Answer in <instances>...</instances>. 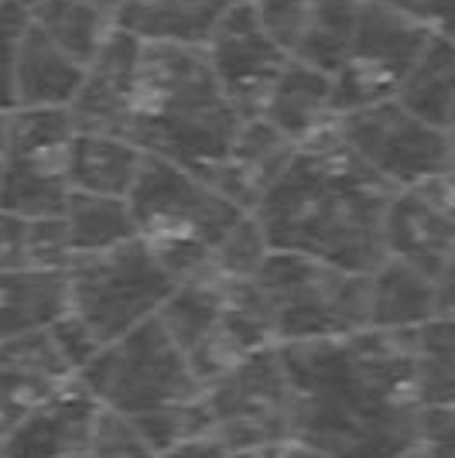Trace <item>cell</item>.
Listing matches in <instances>:
<instances>
[{
	"mask_svg": "<svg viewBox=\"0 0 455 458\" xmlns=\"http://www.w3.org/2000/svg\"><path fill=\"white\" fill-rule=\"evenodd\" d=\"M387 253L438 277L455 257V191L438 178L398 189L387 206Z\"/></svg>",
	"mask_w": 455,
	"mask_h": 458,
	"instance_id": "obj_12",
	"label": "cell"
},
{
	"mask_svg": "<svg viewBox=\"0 0 455 458\" xmlns=\"http://www.w3.org/2000/svg\"><path fill=\"white\" fill-rule=\"evenodd\" d=\"M65 311H69V277H65V270H0V339L45 332Z\"/></svg>",
	"mask_w": 455,
	"mask_h": 458,
	"instance_id": "obj_19",
	"label": "cell"
},
{
	"mask_svg": "<svg viewBox=\"0 0 455 458\" xmlns=\"http://www.w3.org/2000/svg\"><path fill=\"white\" fill-rule=\"evenodd\" d=\"M240 0H127L124 11L116 14V24L141 41L202 48L212 28Z\"/></svg>",
	"mask_w": 455,
	"mask_h": 458,
	"instance_id": "obj_23",
	"label": "cell"
},
{
	"mask_svg": "<svg viewBox=\"0 0 455 458\" xmlns=\"http://www.w3.org/2000/svg\"><path fill=\"white\" fill-rule=\"evenodd\" d=\"M336 127L349 151L394 189L438 174L452 151L449 131L411 114L394 96L336 116Z\"/></svg>",
	"mask_w": 455,
	"mask_h": 458,
	"instance_id": "obj_10",
	"label": "cell"
},
{
	"mask_svg": "<svg viewBox=\"0 0 455 458\" xmlns=\"http://www.w3.org/2000/svg\"><path fill=\"white\" fill-rule=\"evenodd\" d=\"M202 52L223 93L244 116H257L264 110V99L291 62L285 48L270 38L253 0H240L236 7H229L227 18L212 28Z\"/></svg>",
	"mask_w": 455,
	"mask_h": 458,
	"instance_id": "obj_11",
	"label": "cell"
},
{
	"mask_svg": "<svg viewBox=\"0 0 455 458\" xmlns=\"http://www.w3.org/2000/svg\"><path fill=\"white\" fill-rule=\"evenodd\" d=\"M400 458H425V455H421V452H417V448H411V452H408V455H400Z\"/></svg>",
	"mask_w": 455,
	"mask_h": 458,
	"instance_id": "obj_45",
	"label": "cell"
},
{
	"mask_svg": "<svg viewBox=\"0 0 455 458\" xmlns=\"http://www.w3.org/2000/svg\"><path fill=\"white\" fill-rule=\"evenodd\" d=\"M415 360L425 407L455 403V315H435L415 328Z\"/></svg>",
	"mask_w": 455,
	"mask_h": 458,
	"instance_id": "obj_29",
	"label": "cell"
},
{
	"mask_svg": "<svg viewBox=\"0 0 455 458\" xmlns=\"http://www.w3.org/2000/svg\"><path fill=\"white\" fill-rule=\"evenodd\" d=\"M267 253H270V243H267L264 226H261V219H257L253 212H247V216L216 243V250H212V270H216L219 277L247 281V277H257V270L264 267Z\"/></svg>",
	"mask_w": 455,
	"mask_h": 458,
	"instance_id": "obj_30",
	"label": "cell"
},
{
	"mask_svg": "<svg viewBox=\"0 0 455 458\" xmlns=\"http://www.w3.org/2000/svg\"><path fill=\"white\" fill-rule=\"evenodd\" d=\"M435 318V277L400 257H383L370 270V325L383 332H415Z\"/></svg>",
	"mask_w": 455,
	"mask_h": 458,
	"instance_id": "obj_21",
	"label": "cell"
},
{
	"mask_svg": "<svg viewBox=\"0 0 455 458\" xmlns=\"http://www.w3.org/2000/svg\"><path fill=\"white\" fill-rule=\"evenodd\" d=\"M244 120L202 48L144 41L141 86L127 123V137L137 148L212 182Z\"/></svg>",
	"mask_w": 455,
	"mask_h": 458,
	"instance_id": "obj_3",
	"label": "cell"
},
{
	"mask_svg": "<svg viewBox=\"0 0 455 458\" xmlns=\"http://www.w3.org/2000/svg\"><path fill=\"white\" fill-rule=\"evenodd\" d=\"M387 7L400 11L404 18L425 24L428 31L455 35V0H380Z\"/></svg>",
	"mask_w": 455,
	"mask_h": 458,
	"instance_id": "obj_37",
	"label": "cell"
},
{
	"mask_svg": "<svg viewBox=\"0 0 455 458\" xmlns=\"http://www.w3.org/2000/svg\"><path fill=\"white\" fill-rule=\"evenodd\" d=\"M103 403L73 380L56 397L31 407L0 445V458H65L86 452Z\"/></svg>",
	"mask_w": 455,
	"mask_h": 458,
	"instance_id": "obj_14",
	"label": "cell"
},
{
	"mask_svg": "<svg viewBox=\"0 0 455 458\" xmlns=\"http://www.w3.org/2000/svg\"><path fill=\"white\" fill-rule=\"evenodd\" d=\"M21 7H31V4H39V0H18Z\"/></svg>",
	"mask_w": 455,
	"mask_h": 458,
	"instance_id": "obj_48",
	"label": "cell"
},
{
	"mask_svg": "<svg viewBox=\"0 0 455 458\" xmlns=\"http://www.w3.org/2000/svg\"><path fill=\"white\" fill-rule=\"evenodd\" d=\"M223 301H227V277L206 270L182 281L158 311L168 335L189 356L192 373L202 380V386H209L223 373V360H219Z\"/></svg>",
	"mask_w": 455,
	"mask_h": 458,
	"instance_id": "obj_15",
	"label": "cell"
},
{
	"mask_svg": "<svg viewBox=\"0 0 455 458\" xmlns=\"http://www.w3.org/2000/svg\"><path fill=\"white\" fill-rule=\"evenodd\" d=\"M209 435L233 455L267 448L291 435V380L281 345H267L233 363L202 390Z\"/></svg>",
	"mask_w": 455,
	"mask_h": 458,
	"instance_id": "obj_8",
	"label": "cell"
},
{
	"mask_svg": "<svg viewBox=\"0 0 455 458\" xmlns=\"http://www.w3.org/2000/svg\"><path fill=\"white\" fill-rule=\"evenodd\" d=\"M253 281L278 345L349 335L370 325V274L295 250H270Z\"/></svg>",
	"mask_w": 455,
	"mask_h": 458,
	"instance_id": "obj_5",
	"label": "cell"
},
{
	"mask_svg": "<svg viewBox=\"0 0 455 458\" xmlns=\"http://www.w3.org/2000/svg\"><path fill=\"white\" fill-rule=\"evenodd\" d=\"M93 4L99 7V11H107V14L116 21V14L124 11V4H127V0H93Z\"/></svg>",
	"mask_w": 455,
	"mask_h": 458,
	"instance_id": "obj_43",
	"label": "cell"
},
{
	"mask_svg": "<svg viewBox=\"0 0 455 458\" xmlns=\"http://www.w3.org/2000/svg\"><path fill=\"white\" fill-rule=\"evenodd\" d=\"M236 458H329V455H322L319 448H312V445H305L298 438H288V441H278V445H267V448L244 452V455Z\"/></svg>",
	"mask_w": 455,
	"mask_h": 458,
	"instance_id": "obj_40",
	"label": "cell"
},
{
	"mask_svg": "<svg viewBox=\"0 0 455 458\" xmlns=\"http://www.w3.org/2000/svg\"><path fill=\"white\" fill-rule=\"evenodd\" d=\"M133 424L141 428V435L148 438L154 452L171 448L178 441L209 435V414L202 397L185 403H168V407H158V411H148V414H133Z\"/></svg>",
	"mask_w": 455,
	"mask_h": 458,
	"instance_id": "obj_31",
	"label": "cell"
},
{
	"mask_svg": "<svg viewBox=\"0 0 455 458\" xmlns=\"http://www.w3.org/2000/svg\"><path fill=\"white\" fill-rule=\"evenodd\" d=\"M28 18L82 65H90V58L116 28V21L99 11L93 0H39L28 7Z\"/></svg>",
	"mask_w": 455,
	"mask_h": 458,
	"instance_id": "obj_27",
	"label": "cell"
},
{
	"mask_svg": "<svg viewBox=\"0 0 455 458\" xmlns=\"http://www.w3.org/2000/svg\"><path fill=\"white\" fill-rule=\"evenodd\" d=\"M65 458H90L86 452H76V455H65Z\"/></svg>",
	"mask_w": 455,
	"mask_h": 458,
	"instance_id": "obj_49",
	"label": "cell"
},
{
	"mask_svg": "<svg viewBox=\"0 0 455 458\" xmlns=\"http://www.w3.org/2000/svg\"><path fill=\"white\" fill-rule=\"evenodd\" d=\"M28 31V7L18 0H0V110L18 106V55Z\"/></svg>",
	"mask_w": 455,
	"mask_h": 458,
	"instance_id": "obj_33",
	"label": "cell"
},
{
	"mask_svg": "<svg viewBox=\"0 0 455 458\" xmlns=\"http://www.w3.org/2000/svg\"><path fill=\"white\" fill-rule=\"evenodd\" d=\"M65 277L69 311L90 325L103 345L154 318L178 287V277L144 236L99 253H79Z\"/></svg>",
	"mask_w": 455,
	"mask_h": 458,
	"instance_id": "obj_6",
	"label": "cell"
},
{
	"mask_svg": "<svg viewBox=\"0 0 455 458\" xmlns=\"http://www.w3.org/2000/svg\"><path fill=\"white\" fill-rule=\"evenodd\" d=\"M291 380V435L329 458H400L417 445L421 386L415 332L360 328L281 343Z\"/></svg>",
	"mask_w": 455,
	"mask_h": 458,
	"instance_id": "obj_1",
	"label": "cell"
},
{
	"mask_svg": "<svg viewBox=\"0 0 455 458\" xmlns=\"http://www.w3.org/2000/svg\"><path fill=\"white\" fill-rule=\"evenodd\" d=\"M79 120L73 106H14L7 123V157L65 161Z\"/></svg>",
	"mask_w": 455,
	"mask_h": 458,
	"instance_id": "obj_28",
	"label": "cell"
},
{
	"mask_svg": "<svg viewBox=\"0 0 455 458\" xmlns=\"http://www.w3.org/2000/svg\"><path fill=\"white\" fill-rule=\"evenodd\" d=\"M127 202L137 236L158 250L178 284L212 270L216 243L247 216L244 206H236L209 178L158 154L144 157Z\"/></svg>",
	"mask_w": 455,
	"mask_h": 458,
	"instance_id": "obj_4",
	"label": "cell"
},
{
	"mask_svg": "<svg viewBox=\"0 0 455 458\" xmlns=\"http://www.w3.org/2000/svg\"><path fill=\"white\" fill-rule=\"evenodd\" d=\"M62 219H65V229H69L76 257L79 253H99V250L120 247V243H127V240L137 236L131 202L124 195L73 191Z\"/></svg>",
	"mask_w": 455,
	"mask_h": 458,
	"instance_id": "obj_26",
	"label": "cell"
},
{
	"mask_svg": "<svg viewBox=\"0 0 455 458\" xmlns=\"http://www.w3.org/2000/svg\"><path fill=\"white\" fill-rule=\"evenodd\" d=\"M76 250L69 240L65 219H28V267L65 270L73 264Z\"/></svg>",
	"mask_w": 455,
	"mask_h": 458,
	"instance_id": "obj_34",
	"label": "cell"
},
{
	"mask_svg": "<svg viewBox=\"0 0 455 458\" xmlns=\"http://www.w3.org/2000/svg\"><path fill=\"white\" fill-rule=\"evenodd\" d=\"M7 123H11V110H0V154H7Z\"/></svg>",
	"mask_w": 455,
	"mask_h": 458,
	"instance_id": "obj_44",
	"label": "cell"
},
{
	"mask_svg": "<svg viewBox=\"0 0 455 458\" xmlns=\"http://www.w3.org/2000/svg\"><path fill=\"white\" fill-rule=\"evenodd\" d=\"M435 315H455V257L435 277Z\"/></svg>",
	"mask_w": 455,
	"mask_h": 458,
	"instance_id": "obj_41",
	"label": "cell"
},
{
	"mask_svg": "<svg viewBox=\"0 0 455 458\" xmlns=\"http://www.w3.org/2000/svg\"><path fill=\"white\" fill-rule=\"evenodd\" d=\"M415 448L425 458H455V403L425 407Z\"/></svg>",
	"mask_w": 455,
	"mask_h": 458,
	"instance_id": "obj_35",
	"label": "cell"
},
{
	"mask_svg": "<svg viewBox=\"0 0 455 458\" xmlns=\"http://www.w3.org/2000/svg\"><path fill=\"white\" fill-rule=\"evenodd\" d=\"M76 377L79 373L62 356L48 328L0 339V407L18 420L31 407L65 390Z\"/></svg>",
	"mask_w": 455,
	"mask_h": 458,
	"instance_id": "obj_16",
	"label": "cell"
},
{
	"mask_svg": "<svg viewBox=\"0 0 455 458\" xmlns=\"http://www.w3.org/2000/svg\"><path fill=\"white\" fill-rule=\"evenodd\" d=\"M394 99H400L421 120L449 131L455 110V35L432 31V38L417 52L415 65L400 79Z\"/></svg>",
	"mask_w": 455,
	"mask_h": 458,
	"instance_id": "obj_24",
	"label": "cell"
},
{
	"mask_svg": "<svg viewBox=\"0 0 455 458\" xmlns=\"http://www.w3.org/2000/svg\"><path fill=\"white\" fill-rule=\"evenodd\" d=\"M4 165H7V154H0V178H4Z\"/></svg>",
	"mask_w": 455,
	"mask_h": 458,
	"instance_id": "obj_46",
	"label": "cell"
},
{
	"mask_svg": "<svg viewBox=\"0 0 455 458\" xmlns=\"http://www.w3.org/2000/svg\"><path fill=\"white\" fill-rule=\"evenodd\" d=\"M432 31L417 21L404 18L400 11L380 4V0H363L353 35L342 65L332 72L336 82V114H349L380 99L398 96L400 79L415 65L417 52Z\"/></svg>",
	"mask_w": 455,
	"mask_h": 458,
	"instance_id": "obj_9",
	"label": "cell"
},
{
	"mask_svg": "<svg viewBox=\"0 0 455 458\" xmlns=\"http://www.w3.org/2000/svg\"><path fill=\"white\" fill-rule=\"evenodd\" d=\"M28 267V219L0 209V270Z\"/></svg>",
	"mask_w": 455,
	"mask_h": 458,
	"instance_id": "obj_38",
	"label": "cell"
},
{
	"mask_svg": "<svg viewBox=\"0 0 455 458\" xmlns=\"http://www.w3.org/2000/svg\"><path fill=\"white\" fill-rule=\"evenodd\" d=\"M154 458H236V455H233L219 438L199 435V438L178 441V445H171V448L154 452Z\"/></svg>",
	"mask_w": 455,
	"mask_h": 458,
	"instance_id": "obj_39",
	"label": "cell"
},
{
	"mask_svg": "<svg viewBox=\"0 0 455 458\" xmlns=\"http://www.w3.org/2000/svg\"><path fill=\"white\" fill-rule=\"evenodd\" d=\"M90 458H154V448L148 445V438L141 435V428L133 424L131 414H120L103 407L96 428L86 445Z\"/></svg>",
	"mask_w": 455,
	"mask_h": 458,
	"instance_id": "obj_32",
	"label": "cell"
},
{
	"mask_svg": "<svg viewBox=\"0 0 455 458\" xmlns=\"http://www.w3.org/2000/svg\"><path fill=\"white\" fill-rule=\"evenodd\" d=\"M394 191L349 151L332 123L298 144L253 216L261 219L270 250H295L370 274L387 257L383 226Z\"/></svg>",
	"mask_w": 455,
	"mask_h": 458,
	"instance_id": "obj_2",
	"label": "cell"
},
{
	"mask_svg": "<svg viewBox=\"0 0 455 458\" xmlns=\"http://www.w3.org/2000/svg\"><path fill=\"white\" fill-rule=\"evenodd\" d=\"M79 380L103 407L131 418L168 403L199 401L206 390L158 315L103 345L79 369Z\"/></svg>",
	"mask_w": 455,
	"mask_h": 458,
	"instance_id": "obj_7",
	"label": "cell"
},
{
	"mask_svg": "<svg viewBox=\"0 0 455 458\" xmlns=\"http://www.w3.org/2000/svg\"><path fill=\"white\" fill-rule=\"evenodd\" d=\"M141 58H144V41L116 24L110 38L103 41V48L90 58L82 89L73 103V114L82 131L127 137L141 86Z\"/></svg>",
	"mask_w": 455,
	"mask_h": 458,
	"instance_id": "obj_13",
	"label": "cell"
},
{
	"mask_svg": "<svg viewBox=\"0 0 455 458\" xmlns=\"http://www.w3.org/2000/svg\"><path fill=\"white\" fill-rule=\"evenodd\" d=\"M312 4L319 7V14H322L325 21H336V24H353L363 0H312Z\"/></svg>",
	"mask_w": 455,
	"mask_h": 458,
	"instance_id": "obj_42",
	"label": "cell"
},
{
	"mask_svg": "<svg viewBox=\"0 0 455 458\" xmlns=\"http://www.w3.org/2000/svg\"><path fill=\"white\" fill-rule=\"evenodd\" d=\"M298 144L285 137L264 116H247L240 134L233 140V151L212 174V185L229 195L236 206L247 212L257 209V202L267 195V189L281 178L288 161L295 157Z\"/></svg>",
	"mask_w": 455,
	"mask_h": 458,
	"instance_id": "obj_17",
	"label": "cell"
},
{
	"mask_svg": "<svg viewBox=\"0 0 455 458\" xmlns=\"http://www.w3.org/2000/svg\"><path fill=\"white\" fill-rule=\"evenodd\" d=\"M69 174L65 161L48 157H7L0 178V209L21 219H56L69 206Z\"/></svg>",
	"mask_w": 455,
	"mask_h": 458,
	"instance_id": "obj_25",
	"label": "cell"
},
{
	"mask_svg": "<svg viewBox=\"0 0 455 458\" xmlns=\"http://www.w3.org/2000/svg\"><path fill=\"white\" fill-rule=\"evenodd\" d=\"M148 151L137 148L131 137L107 131H82L73 137L65 154V174L73 191L93 195H131Z\"/></svg>",
	"mask_w": 455,
	"mask_h": 458,
	"instance_id": "obj_20",
	"label": "cell"
},
{
	"mask_svg": "<svg viewBox=\"0 0 455 458\" xmlns=\"http://www.w3.org/2000/svg\"><path fill=\"white\" fill-rule=\"evenodd\" d=\"M257 116L270 120L295 144H305L308 137L322 134L325 127L336 123V82L332 72L319 65H308L291 58L285 72L278 76L270 96L264 99V110Z\"/></svg>",
	"mask_w": 455,
	"mask_h": 458,
	"instance_id": "obj_18",
	"label": "cell"
},
{
	"mask_svg": "<svg viewBox=\"0 0 455 458\" xmlns=\"http://www.w3.org/2000/svg\"><path fill=\"white\" fill-rule=\"evenodd\" d=\"M48 332H52V339H56V345L62 349V356L69 360V366H73L76 373L103 349V343L96 339L93 328L82 322L79 315H73V311H65Z\"/></svg>",
	"mask_w": 455,
	"mask_h": 458,
	"instance_id": "obj_36",
	"label": "cell"
},
{
	"mask_svg": "<svg viewBox=\"0 0 455 458\" xmlns=\"http://www.w3.org/2000/svg\"><path fill=\"white\" fill-rule=\"evenodd\" d=\"M449 134L455 137V110H452V120H449Z\"/></svg>",
	"mask_w": 455,
	"mask_h": 458,
	"instance_id": "obj_47",
	"label": "cell"
},
{
	"mask_svg": "<svg viewBox=\"0 0 455 458\" xmlns=\"http://www.w3.org/2000/svg\"><path fill=\"white\" fill-rule=\"evenodd\" d=\"M86 65L28 18L18 55V106H73Z\"/></svg>",
	"mask_w": 455,
	"mask_h": 458,
	"instance_id": "obj_22",
	"label": "cell"
}]
</instances>
